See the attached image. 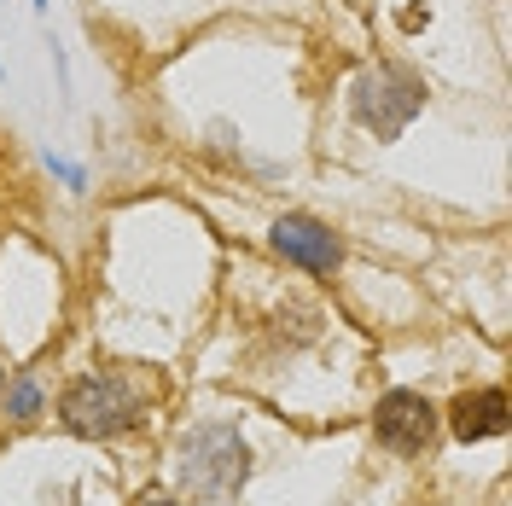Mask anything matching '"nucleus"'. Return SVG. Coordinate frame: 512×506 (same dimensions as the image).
Instances as JSON below:
<instances>
[{
  "mask_svg": "<svg viewBox=\"0 0 512 506\" xmlns=\"http://www.w3.org/2000/svg\"><path fill=\"white\" fill-rule=\"evenodd\" d=\"M373 437L390 454H425L437 437V408L419 390H384L379 408H373Z\"/></svg>",
  "mask_w": 512,
  "mask_h": 506,
  "instance_id": "obj_4",
  "label": "nucleus"
},
{
  "mask_svg": "<svg viewBox=\"0 0 512 506\" xmlns=\"http://www.w3.org/2000/svg\"><path fill=\"white\" fill-rule=\"evenodd\" d=\"M140 506H181V501H169V495H146Z\"/></svg>",
  "mask_w": 512,
  "mask_h": 506,
  "instance_id": "obj_8",
  "label": "nucleus"
},
{
  "mask_svg": "<svg viewBox=\"0 0 512 506\" xmlns=\"http://www.w3.org/2000/svg\"><path fill=\"white\" fill-rule=\"evenodd\" d=\"M0 390H6V373H0Z\"/></svg>",
  "mask_w": 512,
  "mask_h": 506,
  "instance_id": "obj_9",
  "label": "nucleus"
},
{
  "mask_svg": "<svg viewBox=\"0 0 512 506\" xmlns=\"http://www.w3.org/2000/svg\"><path fill=\"white\" fill-rule=\"evenodd\" d=\"M6 413H12V419H35V413H41V384L18 379L12 384V396H6Z\"/></svg>",
  "mask_w": 512,
  "mask_h": 506,
  "instance_id": "obj_7",
  "label": "nucleus"
},
{
  "mask_svg": "<svg viewBox=\"0 0 512 506\" xmlns=\"http://www.w3.org/2000/svg\"><path fill=\"white\" fill-rule=\"evenodd\" d=\"M140 408H146V390L128 379V373H82V379L64 384L59 396V419L70 437H88V443H105V437H123L140 425Z\"/></svg>",
  "mask_w": 512,
  "mask_h": 506,
  "instance_id": "obj_2",
  "label": "nucleus"
},
{
  "mask_svg": "<svg viewBox=\"0 0 512 506\" xmlns=\"http://www.w3.org/2000/svg\"><path fill=\"white\" fill-rule=\"evenodd\" d=\"M419 111H425V82H419L408 64H373V70H361V76H355L350 117L367 128V134L396 140Z\"/></svg>",
  "mask_w": 512,
  "mask_h": 506,
  "instance_id": "obj_3",
  "label": "nucleus"
},
{
  "mask_svg": "<svg viewBox=\"0 0 512 506\" xmlns=\"http://www.w3.org/2000/svg\"><path fill=\"white\" fill-rule=\"evenodd\" d=\"M448 425H454V437H460V443H489V437H501V431H507V396H501L495 384L466 390V396L448 408Z\"/></svg>",
  "mask_w": 512,
  "mask_h": 506,
  "instance_id": "obj_6",
  "label": "nucleus"
},
{
  "mask_svg": "<svg viewBox=\"0 0 512 506\" xmlns=\"http://www.w3.org/2000/svg\"><path fill=\"white\" fill-rule=\"evenodd\" d=\"M268 245L297 262V268H309V274H332L338 262H344V245H338V233L315 216H280V222L268 227Z\"/></svg>",
  "mask_w": 512,
  "mask_h": 506,
  "instance_id": "obj_5",
  "label": "nucleus"
},
{
  "mask_svg": "<svg viewBox=\"0 0 512 506\" xmlns=\"http://www.w3.org/2000/svg\"><path fill=\"white\" fill-rule=\"evenodd\" d=\"M251 477V443L239 437V425H192L175 443V483L192 501H227L239 495Z\"/></svg>",
  "mask_w": 512,
  "mask_h": 506,
  "instance_id": "obj_1",
  "label": "nucleus"
},
{
  "mask_svg": "<svg viewBox=\"0 0 512 506\" xmlns=\"http://www.w3.org/2000/svg\"><path fill=\"white\" fill-rule=\"evenodd\" d=\"M35 6H47V0H35Z\"/></svg>",
  "mask_w": 512,
  "mask_h": 506,
  "instance_id": "obj_10",
  "label": "nucleus"
}]
</instances>
